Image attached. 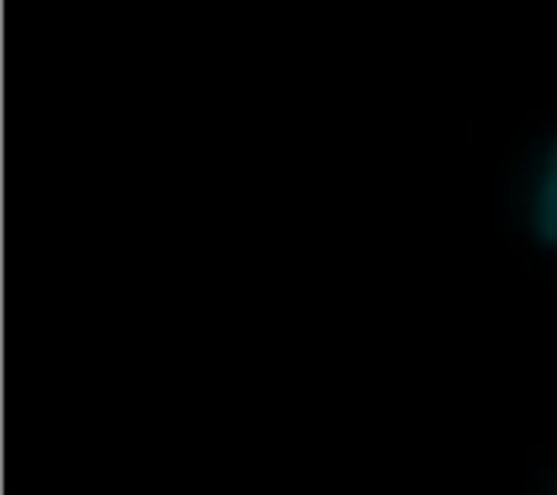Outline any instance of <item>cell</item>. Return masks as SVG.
I'll use <instances>...</instances> for the list:
<instances>
[{
  "label": "cell",
  "mask_w": 557,
  "mask_h": 495,
  "mask_svg": "<svg viewBox=\"0 0 557 495\" xmlns=\"http://www.w3.org/2000/svg\"><path fill=\"white\" fill-rule=\"evenodd\" d=\"M524 230L535 245L557 248V124L532 146L521 194Z\"/></svg>",
  "instance_id": "cell-1"
},
{
  "label": "cell",
  "mask_w": 557,
  "mask_h": 495,
  "mask_svg": "<svg viewBox=\"0 0 557 495\" xmlns=\"http://www.w3.org/2000/svg\"><path fill=\"white\" fill-rule=\"evenodd\" d=\"M550 495H557V478L550 481Z\"/></svg>",
  "instance_id": "cell-2"
}]
</instances>
